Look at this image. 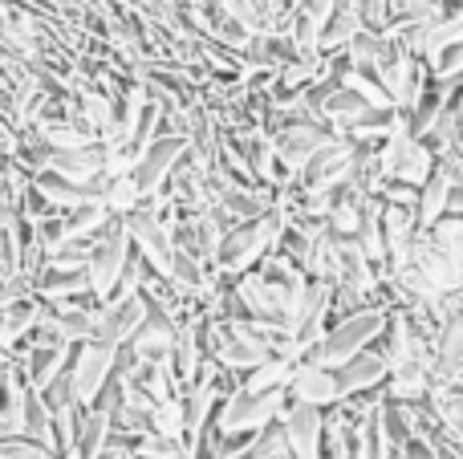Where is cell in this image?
<instances>
[{"instance_id": "1", "label": "cell", "mask_w": 463, "mask_h": 459, "mask_svg": "<svg viewBox=\"0 0 463 459\" xmlns=\"http://www.w3.org/2000/svg\"><path fill=\"white\" fill-rule=\"evenodd\" d=\"M386 325H391V309H383V305L342 317V322L329 325L326 338H321L317 346L305 354V362L326 366V370H342L345 362H354L358 354L374 350L378 342L386 338Z\"/></svg>"}, {"instance_id": "2", "label": "cell", "mask_w": 463, "mask_h": 459, "mask_svg": "<svg viewBox=\"0 0 463 459\" xmlns=\"http://www.w3.org/2000/svg\"><path fill=\"white\" fill-rule=\"evenodd\" d=\"M280 236H285V216H280V211H269V216H260V220L236 224L224 236V244H220L216 268L224 276H232V281H236V276H244V273H252V268L260 265L269 252H277Z\"/></svg>"}, {"instance_id": "3", "label": "cell", "mask_w": 463, "mask_h": 459, "mask_svg": "<svg viewBox=\"0 0 463 459\" xmlns=\"http://www.w3.org/2000/svg\"><path fill=\"white\" fill-rule=\"evenodd\" d=\"M288 390H269V395H248L244 387L236 395H228L216 411V427L224 436H256L264 431L269 423H277L280 415L288 411Z\"/></svg>"}, {"instance_id": "4", "label": "cell", "mask_w": 463, "mask_h": 459, "mask_svg": "<svg viewBox=\"0 0 463 459\" xmlns=\"http://www.w3.org/2000/svg\"><path fill=\"white\" fill-rule=\"evenodd\" d=\"M383 171L391 183H407V187L423 192V187L431 183V175L439 171V155H435L423 138L402 130V135H394L391 143L383 146Z\"/></svg>"}, {"instance_id": "5", "label": "cell", "mask_w": 463, "mask_h": 459, "mask_svg": "<svg viewBox=\"0 0 463 459\" xmlns=\"http://www.w3.org/2000/svg\"><path fill=\"white\" fill-rule=\"evenodd\" d=\"M130 252H135V240H130V228H127V216H114L106 236L98 240L94 257H90V289L98 293L102 301L114 297L122 281V268H127Z\"/></svg>"}, {"instance_id": "6", "label": "cell", "mask_w": 463, "mask_h": 459, "mask_svg": "<svg viewBox=\"0 0 463 459\" xmlns=\"http://www.w3.org/2000/svg\"><path fill=\"white\" fill-rule=\"evenodd\" d=\"M73 390H78L81 407H94L98 395L110 387L114 370H118V350L106 346V342H86V346L73 350Z\"/></svg>"}, {"instance_id": "7", "label": "cell", "mask_w": 463, "mask_h": 459, "mask_svg": "<svg viewBox=\"0 0 463 459\" xmlns=\"http://www.w3.org/2000/svg\"><path fill=\"white\" fill-rule=\"evenodd\" d=\"M127 228H130V240H135V248L146 257V265H151L159 276H167V281H171V273H175V257H179L175 228H167L163 220L146 216V211H135V216H127Z\"/></svg>"}, {"instance_id": "8", "label": "cell", "mask_w": 463, "mask_h": 459, "mask_svg": "<svg viewBox=\"0 0 463 459\" xmlns=\"http://www.w3.org/2000/svg\"><path fill=\"white\" fill-rule=\"evenodd\" d=\"M280 423H285L293 459H326V411H321V407L288 403Z\"/></svg>"}, {"instance_id": "9", "label": "cell", "mask_w": 463, "mask_h": 459, "mask_svg": "<svg viewBox=\"0 0 463 459\" xmlns=\"http://www.w3.org/2000/svg\"><path fill=\"white\" fill-rule=\"evenodd\" d=\"M146 314H151V301L146 297H127V301H106L98 309V342L122 350L135 342V333L143 330Z\"/></svg>"}, {"instance_id": "10", "label": "cell", "mask_w": 463, "mask_h": 459, "mask_svg": "<svg viewBox=\"0 0 463 459\" xmlns=\"http://www.w3.org/2000/svg\"><path fill=\"white\" fill-rule=\"evenodd\" d=\"M184 155H187V138H179V135H163L159 143L146 146L143 163L135 167V179H138V187H143V195L163 192V187L171 183V175H175Z\"/></svg>"}, {"instance_id": "11", "label": "cell", "mask_w": 463, "mask_h": 459, "mask_svg": "<svg viewBox=\"0 0 463 459\" xmlns=\"http://www.w3.org/2000/svg\"><path fill=\"white\" fill-rule=\"evenodd\" d=\"M288 398L305 407H329L342 403V382H337V370H326V366H313V362H297L293 379H288Z\"/></svg>"}, {"instance_id": "12", "label": "cell", "mask_w": 463, "mask_h": 459, "mask_svg": "<svg viewBox=\"0 0 463 459\" xmlns=\"http://www.w3.org/2000/svg\"><path fill=\"white\" fill-rule=\"evenodd\" d=\"M391 358H386L383 346L366 350V354H358L354 362H345L342 370H337V382H342V395H370V390H383L386 382H391Z\"/></svg>"}, {"instance_id": "13", "label": "cell", "mask_w": 463, "mask_h": 459, "mask_svg": "<svg viewBox=\"0 0 463 459\" xmlns=\"http://www.w3.org/2000/svg\"><path fill=\"white\" fill-rule=\"evenodd\" d=\"M70 362H73V346H33L16 358V366H21L24 382H29L33 390L53 387V382L70 370Z\"/></svg>"}, {"instance_id": "14", "label": "cell", "mask_w": 463, "mask_h": 459, "mask_svg": "<svg viewBox=\"0 0 463 459\" xmlns=\"http://www.w3.org/2000/svg\"><path fill=\"white\" fill-rule=\"evenodd\" d=\"M130 346H135L138 354L146 358V362L171 358V354H175V346H179V317H171L167 309H155V305H151V314H146L143 330L135 333V342H130Z\"/></svg>"}, {"instance_id": "15", "label": "cell", "mask_w": 463, "mask_h": 459, "mask_svg": "<svg viewBox=\"0 0 463 459\" xmlns=\"http://www.w3.org/2000/svg\"><path fill=\"white\" fill-rule=\"evenodd\" d=\"M463 379V309L439 330L435 342V382H459Z\"/></svg>"}, {"instance_id": "16", "label": "cell", "mask_w": 463, "mask_h": 459, "mask_svg": "<svg viewBox=\"0 0 463 459\" xmlns=\"http://www.w3.org/2000/svg\"><path fill=\"white\" fill-rule=\"evenodd\" d=\"M90 293V268H57L49 265L45 276L37 281V297H45L49 305H61V301H73Z\"/></svg>"}, {"instance_id": "17", "label": "cell", "mask_w": 463, "mask_h": 459, "mask_svg": "<svg viewBox=\"0 0 463 459\" xmlns=\"http://www.w3.org/2000/svg\"><path fill=\"white\" fill-rule=\"evenodd\" d=\"M459 187L451 183L443 171H435L431 175V183L419 192V224H423V232H431L435 224H439L443 216H448V208H451V195H456Z\"/></svg>"}, {"instance_id": "18", "label": "cell", "mask_w": 463, "mask_h": 459, "mask_svg": "<svg viewBox=\"0 0 463 459\" xmlns=\"http://www.w3.org/2000/svg\"><path fill=\"white\" fill-rule=\"evenodd\" d=\"M297 362L293 358H269V362H260L252 374H244L240 379V387L248 390V395H269V390H288V379H293Z\"/></svg>"}, {"instance_id": "19", "label": "cell", "mask_w": 463, "mask_h": 459, "mask_svg": "<svg viewBox=\"0 0 463 459\" xmlns=\"http://www.w3.org/2000/svg\"><path fill=\"white\" fill-rule=\"evenodd\" d=\"M110 439H114L110 415L86 407V415H81V427H78V459H98L106 447H110Z\"/></svg>"}, {"instance_id": "20", "label": "cell", "mask_w": 463, "mask_h": 459, "mask_svg": "<svg viewBox=\"0 0 463 459\" xmlns=\"http://www.w3.org/2000/svg\"><path fill=\"white\" fill-rule=\"evenodd\" d=\"M427 403H431V411L439 415V423L448 431L463 427V379L459 382H435Z\"/></svg>"}, {"instance_id": "21", "label": "cell", "mask_w": 463, "mask_h": 459, "mask_svg": "<svg viewBox=\"0 0 463 459\" xmlns=\"http://www.w3.org/2000/svg\"><path fill=\"white\" fill-rule=\"evenodd\" d=\"M151 431L155 436H171V439H187V411H184V395L167 398L151 411Z\"/></svg>"}, {"instance_id": "22", "label": "cell", "mask_w": 463, "mask_h": 459, "mask_svg": "<svg viewBox=\"0 0 463 459\" xmlns=\"http://www.w3.org/2000/svg\"><path fill=\"white\" fill-rule=\"evenodd\" d=\"M143 187H138L135 175H118L110 183V195H106V208L114 211V216H135L138 208H143Z\"/></svg>"}, {"instance_id": "23", "label": "cell", "mask_w": 463, "mask_h": 459, "mask_svg": "<svg viewBox=\"0 0 463 459\" xmlns=\"http://www.w3.org/2000/svg\"><path fill=\"white\" fill-rule=\"evenodd\" d=\"M135 455L138 459H187L192 455V444L187 439H171V436H146L135 444Z\"/></svg>"}, {"instance_id": "24", "label": "cell", "mask_w": 463, "mask_h": 459, "mask_svg": "<svg viewBox=\"0 0 463 459\" xmlns=\"http://www.w3.org/2000/svg\"><path fill=\"white\" fill-rule=\"evenodd\" d=\"M252 455L256 459H293V447H288V436H285V423H269L264 431H256V444H252Z\"/></svg>"}, {"instance_id": "25", "label": "cell", "mask_w": 463, "mask_h": 459, "mask_svg": "<svg viewBox=\"0 0 463 459\" xmlns=\"http://www.w3.org/2000/svg\"><path fill=\"white\" fill-rule=\"evenodd\" d=\"M0 459H57V455L21 436V439H0Z\"/></svg>"}, {"instance_id": "26", "label": "cell", "mask_w": 463, "mask_h": 459, "mask_svg": "<svg viewBox=\"0 0 463 459\" xmlns=\"http://www.w3.org/2000/svg\"><path fill=\"white\" fill-rule=\"evenodd\" d=\"M451 106H456V118H459V126H463V86H456V102H451Z\"/></svg>"}, {"instance_id": "27", "label": "cell", "mask_w": 463, "mask_h": 459, "mask_svg": "<svg viewBox=\"0 0 463 459\" xmlns=\"http://www.w3.org/2000/svg\"><path fill=\"white\" fill-rule=\"evenodd\" d=\"M451 444H456L459 452H463V427H456V431H451Z\"/></svg>"}, {"instance_id": "28", "label": "cell", "mask_w": 463, "mask_h": 459, "mask_svg": "<svg viewBox=\"0 0 463 459\" xmlns=\"http://www.w3.org/2000/svg\"><path fill=\"white\" fill-rule=\"evenodd\" d=\"M187 459H195V455H187Z\"/></svg>"}, {"instance_id": "29", "label": "cell", "mask_w": 463, "mask_h": 459, "mask_svg": "<svg viewBox=\"0 0 463 459\" xmlns=\"http://www.w3.org/2000/svg\"><path fill=\"white\" fill-rule=\"evenodd\" d=\"M459 459H463V455H459Z\"/></svg>"}]
</instances>
